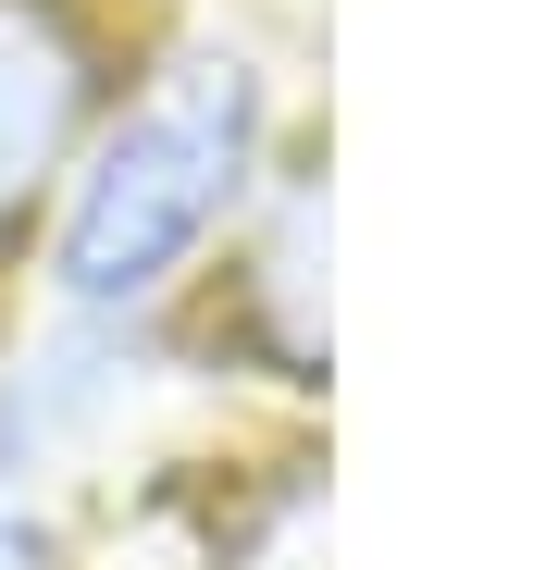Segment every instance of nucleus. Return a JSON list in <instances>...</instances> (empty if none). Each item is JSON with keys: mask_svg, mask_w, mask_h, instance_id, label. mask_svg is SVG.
<instances>
[{"mask_svg": "<svg viewBox=\"0 0 558 570\" xmlns=\"http://www.w3.org/2000/svg\"><path fill=\"white\" fill-rule=\"evenodd\" d=\"M261 149H273V87L248 50H186L149 87H112V112L87 125L62 199H50V248H38L50 298L137 323L236 224Z\"/></svg>", "mask_w": 558, "mask_h": 570, "instance_id": "nucleus-1", "label": "nucleus"}, {"mask_svg": "<svg viewBox=\"0 0 558 570\" xmlns=\"http://www.w3.org/2000/svg\"><path fill=\"white\" fill-rule=\"evenodd\" d=\"M112 87L125 75H112L100 0H0V261L50 224L87 125L112 112Z\"/></svg>", "mask_w": 558, "mask_h": 570, "instance_id": "nucleus-2", "label": "nucleus"}, {"mask_svg": "<svg viewBox=\"0 0 558 570\" xmlns=\"http://www.w3.org/2000/svg\"><path fill=\"white\" fill-rule=\"evenodd\" d=\"M311 248H323V186H286L273 224L248 236V261H236V347H261L286 385L323 372V273H311Z\"/></svg>", "mask_w": 558, "mask_h": 570, "instance_id": "nucleus-3", "label": "nucleus"}, {"mask_svg": "<svg viewBox=\"0 0 558 570\" xmlns=\"http://www.w3.org/2000/svg\"><path fill=\"white\" fill-rule=\"evenodd\" d=\"M0 570H75V558H62V533H50L38 509H13V497H0Z\"/></svg>", "mask_w": 558, "mask_h": 570, "instance_id": "nucleus-4", "label": "nucleus"}]
</instances>
